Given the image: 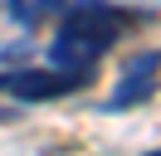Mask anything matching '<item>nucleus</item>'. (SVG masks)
<instances>
[{"mask_svg":"<svg viewBox=\"0 0 161 156\" xmlns=\"http://www.w3.org/2000/svg\"><path fill=\"white\" fill-rule=\"evenodd\" d=\"M137 15L108 5V0H83V5L64 10L59 15V34L49 39V64L54 68H93L112 44L117 34L132 25Z\"/></svg>","mask_w":161,"mask_h":156,"instance_id":"1","label":"nucleus"},{"mask_svg":"<svg viewBox=\"0 0 161 156\" xmlns=\"http://www.w3.org/2000/svg\"><path fill=\"white\" fill-rule=\"evenodd\" d=\"M93 83V68H5L0 73V93H10L15 103H44V98H69Z\"/></svg>","mask_w":161,"mask_h":156,"instance_id":"2","label":"nucleus"},{"mask_svg":"<svg viewBox=\"0 0 161 156\" xmlns=\"http://www.w3.org/2000/svg\"><path fill=\"white\" fill-rule=\"evenodd\" d=\"M156 83H161V49H137V54H127V64H122V73H117V88H112V98L103 103V112H132V107H142L156 93Z\"/></svg>","mask_w":161,"mask_h":156,"instance_id":"3","label":"nucleus"},{"mask_svg":"<svg viewBox=\"0 0 161 156\" xmlns=\"http://www.w3.org/2000/svg\"><path fill=\"white\" fill-rule=\"evenodd\" d=\"M73 5H83V0H25V29L39 25V20L64 15V10H73Z\"/></svg>","mask_w":161,"mask_h":156,"instance_id":"4","label":"nucleus"},{"mask_svg":"<svg viewBox=\"0 0 161 156\" xmlns=\"http://www.w3.org/2000/svg\"><path fill=\"white\" fill-rule=\"evenodd\" d=\"M15 117H20V112H10V107H0V122H15Z\"/></svg>","mask_w":161,"mask_h":156,"instance_id":"5","label":"nucleus"},{"mask_svg":"<svg viewBox=\"0 0 161 156\" xmlns=\"http://www.w3.org/2000/svg\"><path fill=\"white\" fill-rule=\"evenodd\" d=\"M147 156H161V151H147Z\"/></svg>","mask_w":161,"mask_h":156,"instance_id":"6","label":"nucleus"}]
</instances>
